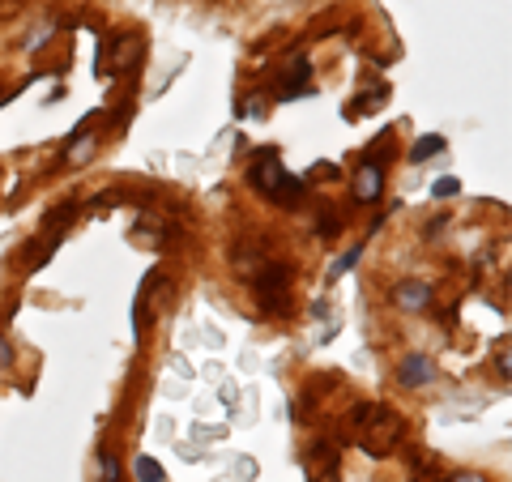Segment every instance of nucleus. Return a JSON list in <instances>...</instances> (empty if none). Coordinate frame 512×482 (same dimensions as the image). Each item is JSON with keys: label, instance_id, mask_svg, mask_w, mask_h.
<instances>
[{"label": "nucleus", "instance_id": "nucleus-1", "mask_svg": "<svg viewBox=\"0 0 512 482\" xmlns=\"http://www.w3.org/2000/svg\"><path fill=\"white\" fill-rule=\"evenodd\" d=\"M248 184L261 192V197L278 201V205H291L303 197V188H308V180L303 175H291L282 167V154L274 146H261L252 158H248Z\"/></svg>", "mask_w": 512, "mask_h": 482}, {"label": "nucleus", "instance_id": "nucleus-2", "mask_svg": "<svg viewBox=\"0 0 512 482\" xmlns=\"http://www.w3.org/2000/svg\"><path fill=\"white\" fill-rule=\"evenodd\" d=\"M350 423H355L359 440H363V453L367 457H389L393 444H402V419H397V410H384V406H355L350 414Z\"/></svg>", "mask_w": 512, "mask_h": 482}, {"label": "nucleus", "instance_id": "nucleus-3", "mask_svg": "<svg viewBox=\"0 0 512 482\" xmlns=\"http://www.w3.org/2000/svg\"><path fill=\"white\" fill-rule=\"evenodd\" d=\"M252 291H256V308L265 316H291V265L265 261L261 269H252Z\"/></svg>", "mask_w": 512, "mask_h": 482}, {"label": "nucleus", "instance_id": "nucleus-4", "mask_svg": "<svg viewBox=\"0 0 512 482\" xmlns=\"http://www.w3.org/2000/svg\"><path fill=\"white\" fill-rule=\"evenodd\" d=\"M111 56V73L116 77H137L141 64H146V39L137 35V30H128V35H111L103 39V64Z\"/></svg>", "mask_w": 512, "mask_h": 482}, {"label": "nucleus", "instance_id": "nucleus-5", "mask_svg": "<svg viewBox=\"0 0 512 482\" xmlns=\"http://www.w3.org/2000/svg\"><path fill=\"white\" fill-rule=\"evenodd\" d=\"M384 171H389V167L363 163V158H359V167H355V201L359 205H376L384 197Z\"/></svg>", "mask_w": 512, "mask_h": 482}, {"label": "nucleus", "instance_id": "nucleus-6", "mask_svg": "<svg viewBox=\"0 0 512 482\" xmlns=\"http://www.w3.org/2000/svg\"><path fill=\"white\" fill-rule=\"evenodd\" d=\"M393 308L397 312H427L431 308V282L423 278H406L393 286Z\"/></svg>", "mask_w": 512, "mask_h": 482}, {"label": "nucleus", "instance_id": "nucleus-7", "mask_svg": "<svg viewBox=\"0 0 512 482\" xmlns=\"http://www.w3.org/2000/svg\"><path fill=\"white\" fill-rule=\"evenodd\" d=\"M133 239H137V244H146V248H163L167 239H175V227L158 218L154 210H141V222L133 227Z\"/></svg>", "mask_w": 512, "mask_h": 482}, {"label": "nucleus", "instance_id": "nucleus-8", "mask_svg": "<svg viewBox=\"0 0 512 482\" xmlns=\"http://www.w3.org/2000/svg\"><path fill=\"white\" fill-rule=\"evenodd\" d=\"M308 90H312V64H308V56H299V60H295V69H286V73H282L278 99H282V103H286V99H303Z\"/></svg>", "mask_w": 512, "mask_h": 482}, {"label": "nucleus", "instance_id": "nucleus-9", "mask_svg": "<svg viewBox=\"0 0 512 482\" xmlns=\"http://www.w3.org/2000/svg\"><path fill=\"white\" fill-rule=\"evenodd\" d=\"M397 380H402L406 389H423V384L436 380V363H431L427 355H406L402 363H397Z\"/></svg>", "mask_w": 512, "mask_h": 482}, {"label": "nucleus", "instance_id": "nucleus-10", "mask_svg": "<svg viewBox=\"0 0 512 482\" xmlns=\"http://www.w3.org/2000/svg\"><path fill=\"white\" fill-rule=\"evenodd\" d=\"M158 278H163V273H146V278H141V286H137V295H133V342H141V337H146V316H150V291L158 286Z\"/></svg>", "mask_w": 512, "mask_h": 482}, {"label": "nucleus", "instance_id": "nucleus-11", "mask_svg": "<svg viewBox=\"0 0 512 482\" xmlns=\"http://www.w3.org/2000/svg\"><path fill=\"white\" fill-rule=\"evenodd\" d=\"M56 235L52 239H47V235H39V239H30V244L22 248V269H30V273H39L47 261H52V256H56Z\"/></svg>", "mask_w": 512, "mask_h": 482}, {"label": "nucleus", "instance_id": "nucleus-12", "mask_svg": "<svg viewBox=\"0 0 512 482\" xmlns=\"http://www.w3.org/2000/svg\"><path fill=\"white\" fill-rule=\"evenodd\" d=\"M77 214H82V201H64V205H56V210L43 218V235H56V239H60V235L77 222Z\"/></svg>", "mask_w": 512, "mask_h": 482}, {"label": "nucleus", "instance_id": "nucleus-13", "mask_svg": "<svg viewBox=\"0 0 512 482\" xmlns=\"http://www.w3.org/2000/svg\"><path fill=\"white\" fill-rule=\"evenodd\" d=\"M94 154H99V137H94V133H82V137L64 141V163H69V167H86Z\"/></svg>", "mask_w": 512, "mask_h": 482}, {"label": "nucleus", "instance_id": "nucleus-14", "mask_svg": "<svg viewBox=\"0 0 512 482\" xmlns=\"http://www.w3.org/2000/svg\"><path fill=\"white\" fill-rule=\"evenodd\" d=\"M397 154V133H393V128H384V133L372 141V146H367L359 158H363V163H380V167H389V158Z\"/></svg>", "mask_w": 512, "mask_h": 482}, {"label": "nucleus", "instance_id": "nucleus-15", "mask_svg": "<svg viewBox=\"0 0 512 482\" xmlns=\"http://www.w3.org/2000/svg\"><path fill=\"white\" fill-rule=\"evenodd\" d=\"M436 154H444V137L440 133H427V137H419L410 146V163H427V158H436Z\"/></svg>", "mask_w": 512, "mask_h": 482}, {"label": "nucleus", "instance_id": "nucleus-16", "mask_svg": "<svg viewBox=\"0 0 512 482\" xmlns=\"http://www.w3.org/2000/svg\"><path fill=\"white\" fill-rule=\"evenodd\" d=\"M363 248H367V244H350V248L338 256V261L329 265V278H325V282H338L342 273H350V269H355V265H359V256H363Z\"/></svg>", "mask_w": 512, "mask_h": 482}, {"label": "nucleus", "instance_id": "nucleus-17", "mask_svg": "<svg viewBox=\"0 0 512 482\" xmlns=\"http://www.w3.org/2000/svg\"><path fill=\"white\" fill-rule=\"evenodd\" d=\"M133 474H137V482H167V470L154 457H146V453L133 461Z\"/></svg>", "mask_w": 512, "mask_h": 482}, {"label": "nucleus", "instance_id": "nucleus-18", "mask_svg": "<svg viewBox=\"0 0 512 482\" xmlns=\"http://www.w3.org/2000/svg\"><path fill=\"white\" fill-rule=\"evenodd\" d=\"M99 482H124V470H120V457L111 448H99Z\"/></svg>", "mask_w": 512, "mask_h": 482}, {"label": "nucleus", "instance_id": "nucleus-19", "mask_svg": "<svg viewBox=\"0 0 512 482\" xmlns=\"http://www.w3.org/2000/svg\"><path fill=\"white\" fill-rule=\"evenodd\" d=\"M384 103H389V86H372V90H363V94H355V107L359 111H380Z\"/></svg>", "mask_w": 512, "mask_h": 482}, {"label": "nucleus", "instance_id": "nucleus-20", "mask_svg": "<svg viewBox=\"0 0 512 482\" xmlns=\"http://www.w3.org/2000/svg\"><path fill=\"white\" fill-rule=\"evenodd\" d=\"M431 197H436V201L461 197V180H457V175H444V180H436V184H431Z\"/></svg>", "mask_w": 512, "mask_h": 482}, {"label": "nucleus", "instance_id": "nucleus-21", "mask_svg": "<svg viewBox=\"0 0 512 482\" xmlns=\"http://www.w3.org/2000/svg\"><path fill=\"white\" fill-rule=\"evenodd\" d=\"M308 180H338V167H333V163H316L308 171Z\"/></svg>", "mask_w": 512, "mask_h": 482}, {"label": "nucleus", "instance_id": "nucleus-22", "mask_svg": "<svg viewBox=\"0 0 512 482\" xmlns=\"http://www.w3.org/2000/svg\"><path fill=\"white\" fill-rule=\"evenodd\" d=\"M338 231H342V218H320V227H316L320 239H333Z\"/></svg>", "mask_w": 512, "mask_h": 482}, {"label": "nucleus", "instance_id": "nucleus-23", "mask_svg": "<svg viewBox=\"0 0 512 482\" xmlns=\"http://www.w3.org/2000/svg\"><path fill=\"white\" fill-rule=\"evenodd\" d=\"M52 30H56V26H52ZM52 30H47V26H43V30H35V35L26 39V52H39V47L47 43V35H52Z\"/></svg>", "mask_w": 512, "mask_h": 482}, {"label": "nucleus", "instance_id": "nucleus-24", "mask_svg": "<svg viewBox=\"0 0 512 482\" xmlns=\"http://www.w3.org/2000/svg\"><path fill=\"white\" fill-rule=\"evenodd\" d=\"M13 363V346H9V337H0V367H9Z\"/></svg>", "mask_w": 512, "mask_h": 482}, {"label": "nucleus", "instance_id": "nucleus-25", "mask_svg": "<svg viewBox=\"0 0 512 482\" xmlns=\"http://www.w3.org/2000/svg\"><path fill=\"white\" fill-rule=\"evenodd\" d=\"M448 482H487V478H483V474H474V470H461V474H453Z\"/></svg>", "mask_w": 512, "mask_h": 482}]
</instances>
